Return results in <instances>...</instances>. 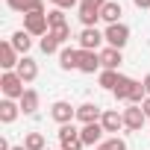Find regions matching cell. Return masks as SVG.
Masks as SVG:
<instances>
[{"instance_id":"6da1fadb","label":"cell","mask_w":150,"mask_h":150,"mask_svg":"<svg viewBox=\"0 0 150 150\" xmlns=\"http://www.w3.org/2000/svg\"><path fill=\"white\" fill-rule=\"evenodd\" d=\"M27 83L18 77L15 71H3V77H0V91H3V97H9V100H21L24 97V88Z\"/></svg>"},{"instance_id":"7a4b0ae2","label":"cell","mask_w":150,"mask_h":150,"mask_svg":"<svg viewBox=\"0 0 150 150\" xmlns=\"http://www.w3.org/2000/svg\"><path fill=\"white\" fill-rule=\"evenodd\" d=\"M103 38H106V44H109V47L124 50V47H127V41H129V27H127V24H109V27H106V33H103Z\"/></svg>"},{"instance_id":"3957f363","label":"cell","mask_w":150,"mask_h":150,"mask_svg":"<svg viewBox=\"0 0 150 150\" xmlns=\"http://www.w3.org/2000/svg\"><path fill=\"white\" fill-rule=\"evenodd\" d=\"M24 30L30 33V35H47L50 33V24H47V12H30V15H24Z\"/></svg>"},{"instance_id":"277c9868","label":"cell","mask_w":150,"mask_h":150,"mask_svg":"<svg viewBox=\"0 0 150 150\" xmlns=\"http://www.w3.org/2000/svg\"><path fill=\"white\" fill-rule=\"evenodd\" d=\"M59 144H62V150H83L86 144H83V138H80V129L74 127V124H65V127H59Z\"/></svg>"},{"instance_id":"5b68a950","label":"cell","mask_w":150,"mask_h":150,"mask_svg":"<svg viewBox=\"0 0 150 150\" xmlns=\"http://www.w3.org/2000/svg\"><path fill=\"white\" fill-rule=\"evenodd\" d=\"M50 118H53L59 127H65V124H74V118H77V109H74L68 100H56V103L50 106Z\"/></svg>"},{"instance_id":"8992f818","label":"cell","mask_w":150,"mask_h":150,"mask_svg":"<svg viewBox=\"0 0 150 150\" xmlns=\"http://www.w3.org/2000/svg\"><path fill=\"white\" fill-rule=\"evenodd\" d=\"M77 41H80V50H97L106 38H103V33L97 27H83V33L77 35Z\"/></svg>"},{"instance_id":"52a82bcc","label":"cell","mask_w":150,"mask_h":150,"mask_svg":"<svg viewBox=\"0 0 150 150\" xmlns=\"http://www.w3.org/2000/svg\"><path fill=\"white\" fill-rule=\"evenodd\" d=\"M103 118V109L97 106V103H83V106H77V121L86 127V124H97Z\"/></svg>"},{"instance_id":"ba28073f","label":"cell","mask_w":150,"mask_h":150,"mask_svg":"<svg viewBox=\"0 0 150 150\" xmlns=\"http://www.w3.org/2000/svg\"><path fill=\"white\" fill-rule=\"evenodd\" d=\"M144 121H147V118H144V112H141V106H132V103H129V106L124 109V127H127V129H132V132H138V129L144 127Z\"/></svg>"},{"instance_id":"9c48e42d","label":"cell","mask_w":150,"mask_h":150,"mask_svg":"<svg viewBox=\"0 0 150 150\" xmlns=\"http://www.w3.org/2000/svg\"><path fill=\"white\" fill-rule=\"evenodd\" d=\"M18 62H21V53L9 41H3V44H0V68H3V71H15Z\"/></svg>"},{"instance_id":"30bf717a","label":"cell","mask_w":150,"mask_h":150,"mask_svg":"<svg viewBox=\"0 0 150 150\" xmlns=\"http://www.w3.org/2000/svg\"><path fill=\"white\" fill-rule=\"evenodd\" d=\"M103 124L97 121V124H86L83 129H80V138H83V144L86 147H94V144H100V138H103Z\"/></svg>"},{"instance_id":"8fae6325","label":"cell","mask_w":150,"mask_h":150,"mask_svg":"<svg viewBox=\"0 0 150 150\" xmlns=\"http://www.w3.org/2000/svg\"><path fill=\"white\" fill-rule=\"evenodd\" d=\"M15 74L30 86L35 77H38V65H35V59H30V56H21V62H18V68H15Z\"/></svg>"},{"instance_id":"7c38bea8","label":"cell","mask_w":150,"mask_h":150,"mask_svg":"<svg viewBox=\"0 0 150 150\" xmlns=\"http://www.w3.org/2000/svg\"><path fill=\"white\" fill-rule=\"evenodd\" d=\"M100 65V50H80V71L83 74H94Z\"/></svg>"},{"instance_id":"4fadbf2b","label":"cell","mask_w":150,"mask_h":150,"mask_svg":"<svg viewBox=\"0 0 150 150\" xmlns=\"http://www.w3.org/2000/svg\"><path fill=\"white\" fill-rule=\"evenodd\" d=\"M59 68H62V71H80V50L62 47V50H59Z\"/></svg>"},{"instance_id":"5bb4252c","label":"cell","mask_w":150,"mask_h":150,"mask_svg":"<svg viewBox=\"0 0 150 150\" xmlns=\"http://www.w3.org/2000/svg\"><path fill=\"white\" fill-rule=\"evenodd\" d=\"M121 62H124L121 50H115V47H103V50H100V65H103V71H118Z\"/></svg>"},{"instance_id":"9a60e30c","label":"cell","mask_w":150,"mask_h":150,"mask_svg":"<svg viewBox=\"0 0 150 150\" xmlns=\"http://www.w3.org/2000/svg\"><path fill=\"white\" fill-rule=\"evenodd\" d=\"M100 124H103L106 132H118V129L124 127V112H118V109H103Z\"/></svg>"},{"instance_id":"2e32d148","label":"cell","mask_w":150,"mask_h":150,"mask_svg":"<svg viewBox=\"0 0 150 150\" xmlns=\"http://www.w3.org/2000/svg\"><path fill=\"white\" fill-rule=\"evenodd\" d=\"M9 9L21 12V15H30V12H44V0H6Z\"/></svg>"},{"instance_id":"e0dca14e","label":"cell","mask_w":150,"mask_h":150,"mask_svg":"<svg viewBox=\"0 0 150 150\" xmlns=\"http://www.w3.org/2000/svg\"><path fill=\"white\" fill-rule=\"evenodd\" d=\"M9 44H12V47H15L21 56H27V53H30V47H33V35H30L27 30H18V33H12Z\"/></svg>"},{"instance_id":"ac0fdd59","label":"cell","mask_w":150,"mask_h":150,"mask_svg":"<svg viewBox=\"0 0 150 150\" xmlns=\"http://www.w3.org/2000/svg\"><path fill=\"white\" fill-rule=\"evenodd\" d=\"M18 115H21V103H15V100H9V97L0 100V121H3V124H12Z\"/></svg>"},{"instance_id":"d6986e66","label":"cell","mask_w":150,"mask_h":150,"mask_svg":"<svg viewBox=\"0 0 150 150\" xmlns=\"http://www.w3.org/2000/svg\"><path fill=\"white\" fill-rule=\"evenodd\" d=\"M121 15H124V9H121L118 0H109V3L100 9V18H103L106 24H121Z\"/></svg>"},{"instance_id":"ffe728a7","label":"cell","mask_w":150,"mask_h":150,"mask_svg":"<svg viewBox=\"0 0 150 150\" xmlns=\"http://www.w3.org/2000/svg\"><path fill=\"white\" fill-rule=\"evenodd\" d=\"M18 103H21V112H24V115H35V112H38V91H35V88H27Z\"/></svg>"},{"instance_id":"44dd1931","label":"cell","mask_w":150,"mask_h":150,"mask_svg":"<svg viewBox=\"0 0 150 150\" xmlns=\"http://www.w3.org/2000/svg\"><path fill=\"white\" fill-rule=\"evenodd\" d=\"M138 80H129V77H124L121 74V80H118V86H115V100H129V94H132V86H135Z\"/></svg>"},{"instance_id":"7402d4cb","label":"cell","mask_w":150,"mask_h":150,"mask_svg":"<svg viewBox=\"0 0 150 150\" xmlns=\"http://www.w3.org/2000/svg\"><path fill=\"white\" fill-rule=\"evenodd\" d=\"M80 21H83V27H94V24L100 21V9H94V6H86V3H80Z\"/></svg>"},{"instance_id":"603a6c76","label":"cell","mask_w":150,"mask_h":150,"mask_svg":"<svg viewBox=\"0 0 150 150\" xmlns=\"http://www.w3.org/2000/svg\"><path fill=\"white\" fill-rule=\"evenodd\" d=\"M47 24H50V30H62V27H68V21H65V9H50V12H47Z\"/></svg>"},{"instance_id":"cb8c5ba5","label":"cell","mask_w":150,"mask_h":150,"mask_svg":"<svg viewBox=\"0 0 150 150\" xmlns=\"http://www.w3.org/2000/svg\"><path fill=\"white\" fill-rule=\"evenodd\" d=\"M24 147H27V150H47V144H44V135H41V132H27Z\"/></svg>"},{"instance_id":"d4e9b609","label":"cell","mask_w":150,"mask_h":150,"mask_svg":"<svg viewBox=\"0 0 150 150\" xmlns=\"http://www.w3.org/2000/svg\"><path fill=\"white\" fill-rule=\"evenodd\" d=\"M118 80H121V74H118V71H103V74H100V88H106V91H115Z\"/></svg>"},{"instance_id":"484cf974","label":"cell","mask_w":150,"mask_h":150,"mask_svg":"<svg viewBox=\"0 0 150 150\" xmlns=\"http://www.w3.org/2000/svg\"><path fill=\"white\" fill-rule=\"evenodd\" d=\"M59 44H62V41H59L53 33H47V35L41 38V53H47V56H50V53H59Z\"/></svg>"},{"instance_id":"4316f807","label":"cell","mask_w":150,"mask_h":150,"mask_svg":"<svg viewBox=\"0 0 150 150\" xmlns=\"http://www.w3.org/2000/svg\"><path fill=\"white\" fill-rule=\"evenodd\" d=\"M97 150H127V141H124L121 135H112V138L100 141V144H97Z\"/></svg>"},{"instance_id":"83f0119b","label":"cell","mask_w":150,"mask_h":150,"mask_svg":"<svg viewBox=\"0 0 150 150\" xmlns=\"http://www.w3.org/2000/svg\"><path fill=\"white\" fill-rule=\"evenodd\" d=\"M50 3H53L56 9H71V6H77V3H83V0H50Z\"/></svg>"},{"instance_id":"f1b7e54d","label":"cell","mask_w":150,"mask_h":150,"mask_svg":"<svg viewBox=\"0 0 150 150\" xmlns=\"http://www.w3.org/2000/svg\"><path fill=\"white\" fill-rule=\"evenodd\" d=\"M83 3H86V6H94V9H103L109 0H83Z\"/></svg>"},{"instance_id":"f546056e","label":"cell","mask_w":150,"mask_h":150,"mask_svg":"<svg viewBox=\"0 0 150 150\" xmlns=\"http://www.w3.org/2000/svg\"><path fill=\"white\" fill-rule=\"evenodd\" d=\"M141 112H144V118H150V97H144V103H141Z\"/></svg>"},{"instance_id":"4dcf8cb0","label":"cell","mask_w":150,"mask_h":150,"mask_svg":"<svg viewBox=\"0 0 150 150\" xmlns=\"http://www.w3.org/2000/svg\"><path fill=\"white\" fill-rule=\"evenodd\" d=\"M132 3H135L138 9H150V0H132Z\"/></svg>"},{"instance_id":"1f68e13d","label":"cell","mask_w":150,"mask_h":150,"mask_svg":"<svg viewBox=\"0 0 150 150\" xmlns=\"http://www.w3.org/2000/svg\"><path fill=\"white\" fill-rule=\"evenodd\" d=\"M141 86H144V91H147V97H150V74H147V77L141 80Z\"/></svg>"},{"instance_id":"d6a6232c","label":"cell","mask_w":150,"mask_h":150,"mask_svg":"<svg viewBox=\"0 0 150 150\" xmlns=\"http://www.w3.org/2000/svg\"><path fill=\"white\" fill-rule=\"evenodd\" d=\"M12 150H27V147H24V144H18V147H12Z\"/></svg>"}]
</instances>
